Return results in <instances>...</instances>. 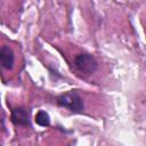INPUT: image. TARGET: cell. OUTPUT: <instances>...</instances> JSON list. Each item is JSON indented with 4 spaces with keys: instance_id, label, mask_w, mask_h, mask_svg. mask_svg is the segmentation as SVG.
I'll use <instances>...</instances> for the list:
<instances>
[{
    "instance_id": "cell-1",
    "label": "cell",
    "mask_w": 146,
    "mask_h": 146,
    "mask_svg": "<svg viewBox=\"0 0 146 146\" xmlns=\"http://www.w3.org/2000/svg\"><path fill=\"white\" fill-rule=\"evenodd\" d=\"M56 104L59 107L66 108L74 114H80L84 110V104H83L81 96L76 91H73V90L59 95L56 98Z\"/></svg>"
},
{
    "instance_id": "cell-2",
    "label": "cell",
    "mask_w": 146,
    "mask_h": 146,
    "mask_svg": "<svg viewBox=\"0 0 146 146\" xmlns=\"http://www.w3.org/2000/svg\"><path fill=\"white\" fill-rule=\"evenodd\" d=\"M74 66L83 75H91L98 70V62L91 54L81 52L74 57Z\"/></svg>"
},
{
    "instance_id": "cell-3",
    "label": "cell",
    "mask_w": 146,
    "mask_h": 146,
    "mask_svg": "<svg viewBox=\"0 0 146 146\" xmlns=\"http://www.w3.org/2000/svg\"><path fill=\"white\" fill-rule=\"evenodd\" d=\"M10 120L15 125L21 127H31V120H30V111L25 107H14L11 110Z\"/></svg>"
},
{
    "instance_id": "cell-4",
    "label": "cell",
    "mask_w": 146,
    "mask_h": 146,
    "mask_svg": "<svg viewBox=\"0 0 146 146\" xmlns=\"http://www.w3.org/2000/svg\"><path fill=\"white\" fill-rule=\"evenodd\" d=\"M14 63L15 55L13 49L7 44L0 47V66L5 70H11L14 67Z\"/></svg>"
},
{
    "instance_id": "cell-5",
    "label": "cell",
    "mask_w": 146,
    "mask_h": 146,
    "mask_svg": "<svg viewBox=\"0 0 146 146\" xmlns=\"http://www.w3.org/2000/svg\"><path fill=\"white\" fill-rule=\"evenodd\" d=\"M34 121L40 127H49L50 125V116L46 111H38L35 116H34Z\"/></svg>"
},
{
    "instance_id": "cell-6",
    "label": "cell",
    "mask_w": 146,
    "mask_h": 146,
    "mask_svg": "<svg viewBox=\"0 0 146 146\" xmlns=\"http://www.w3.org/2000/svg\"><path fill=\"white\" fill-rule=\"evenodd\" d=\"M3 117H5L3 116V113H2V111L0 108V131H2L5 129V119Z\"/></svg>"
}]
</instances>
